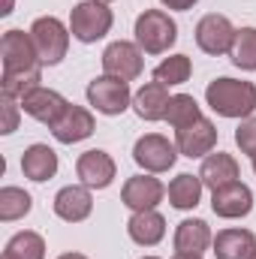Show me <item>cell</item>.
Returning <instances> with one entry per match:
<instances>
[{
	"label": "cell",
	"mask_w": 256,
	"mask_h": 259,
	"mask_svg": "<svg viewBox=\"0 0 256 259\" xmlns=\"http://www.w3.org/2000/svg\"><path fill=\"white\" fill-rule=\"evenodd\" d=\"M205 103L211 106L214 115L229 118V121H244L256 115V84L244 78H229L220 75L214 81H208L205 88Z\"/></svg>",
	"instance_id": "cell-1"
},
{
	"label": "cell",
	"mask_w": 256,
	"mask_h": 259,
	"mask_svg": "<svg viewBox=\"0 0 256 259\" xmlns=\"http://www.w3.org/2000/svg\"><path fill=\"white\" fill-rule=\"evenodd\" d=\"M136 46L145 55H166L178 42V24L166 9H145L136 18Z\"/></svg>",
	"instance_id": "cell-2"
},
{
	"label": "cell",
	"mask_w": 256,
	"mask_h": 259,
	"mask_svg": "<svg viewBox=\"0 0 256 259\" xmlns=\"http://www.w3.org/2000/svg\"><path fill=\"white\" fill-rule=\"evenodd\" d=\"M30 36H33V46H36V55H39V64L42 66H58L69 52V24H64L58 15H39L33 24H30Z\"/></svg>",
	"instance_id": "cell-3"
},
{
	"label": "cell",
	"mask_w": 256,
	"mask_h": 259,
	"mask_svg": "<svg viewBox=\"0 0 256 259\" xmlns=\"http://www.w3.org/2000/svg\"><path fill=\"white\" fill-rule=\"evenodd\" d=\"M115 24V15L106 3H97V0H81L72 6L69 12V33L72 39L91 46V42H100Z\"/></svg>",
	"instance_id": "cell-4"
},
{
	"label": "cell",
	"mask_w": 256,
	"mask_h": 259,
	"mask_svg": "<svg viewBox=\"0 0 256 259\" xmlns=\"http://www.w3.org/2000/svg\"><path fill=\"white\" fill-rule=\"evenodd\" d=\"M88 106L106 118H115V115H124L130 106H133V91H130V81L124 78H115V75H97L91 84H88Z\"/></svg>",
	"instance_id": "cell-5"
},
{
	"label": "cell",
	"mask_w": 256,
	"mask_h": 259,
	"mask_svg": "<svg viewBox=\"0 0 256 259\" xmlns=\"http://www.w3.org/2000/svg\"><path fill=\"white\" fill-rule=\"evenodd\" d=\"M133 160L142 172H151V175H163L175 166L178 160V145L169 142L166 136L160 133H145L142 139H136L133 145Z\"/></svg>",
	"instance_id": "cell-6"
},
{
	"label": "cell",
	"mask_w": 256,
	"mask_h": 259,
	"mask_svg": "<svg viewBox=\"0 0 256 259\" xmlns=\"http://www.w3.org/2000/svg\"><path fill=\"white\" fill-rule=\"evenodd\" d=\"M235 33H238V27H235L226 15L208 12V15H202L199 24H196V46H199V52H205V55H211V58H220V55H229V52H232Z\"/></svg>",
	"instance_id": "cell-7"
},
{
	"label": "cell",
	"mask_w": 256,
	"mask_h": 259,
	"mask_svg": "<svg viewBox=\"0 0 256 259\" xmlns=\"http://www.w3.org/2000/svg\"><path fill=\"white\" fill-rule=\"evenodd\" d=\"M0 64H3V72H27V69L42 66L30 30L24 33V30L12 27V30L3 33V39H0Z\"/></svg>",
	"instance_id": "cell-8"
},
{
	"label": "cell",
	"mask_w": 256,
	"mask_h": 259,
	"mask_svg": "<svg viewBox=\"0 0 256 259\" xmlns=\"http://www.w3.org/2000/svg\"><path fill=\"white\" fill-rule=\"evenodd\" d=\"M142 69H145V52L136 42L115 39V42L106 46V52H103V72L106 75L133 81V78L142 75Z\"/></svg>",
	"instance_id": "cell-9"
},
{
	"label": "cell",
	"mask_w": 256,
	"mask_h": 259,
	"mask_svg": "<svg viewBox=\"0 0 256 259\" xmlns=\"http://www.w3.org/2000/svg\"><path fill=\"white\" fill-rule=\"evenodd\" d=\"M75 175H78V184H84L91 190H106V187H112V181L118 175V166H115L109 151L91 148L75 160Z\"/></svg>",
	"instance_id": "cell-10"
},
{
	"label": "cell",
	"mask_w": 256,
	"mask_h": 259,
	"mask_svg": "<svg viewBox=\"0 0 256 259\" xmlns=\"http://www.w3.org/2000/svg\"><path fill=\"white\" fill-rule=\"evenodd\" d=\"M163 199H166V187L151 172L133 175V178L124 181V187H121V202L127 205L130 211H154Z\"/></svg>",
	"instance_id": "cell-11"
},
{
	"label": "cell",
	"mask_w": 256,
	"mask_h": 259,
	"mask_svg": "<svg viewBox=\"0 0 256 259\" xmlns=\"http://www.w3.org/2000/svg\"><path fill=\"white\" fill-rule=\"evenodd\" d=\"M175 145H178V154L181 157H190V160H205L214 148H217V127L214 121H208L205 115L184 130H175Z\"/></svg>",
	"instance_id": "cell-12"
},
{
	"label": "cell",
	"mask_w": 256,
	"mask_h": 259,
	"mask_svg": "<svg viewBox=\"0 0 256 259\" xmlns=\"http://www.w3.org/2000/svg\"><path fill=\"white\" fill-rule=\"evenodd\" d=\"M211 211L223 220H241L253 211V190L241 181L211 190Z\"/></svg>",
	"instance_id": "cell-13"
},
{
	"label": "cell",
	"mask_w": 256,
	"mask_h": 259,
	"mask_svg": "<svg viewBox=\"0 0 256 259\" xmlns=\"http://www.w3.org/2000/svg\"><path fill=\"white\" fill-rule=\"evenodd\" d=\"M97 130V121H94V112L84 109V106H75L69 103L66 112L52 124V136L61 142V145H78L84 139H91Z\"/></svg>",
	"instance_id": "cell-14"
},
{
	"label": "cell",
	"mask_w": 256,
	"mask_h": 259,
	"mask_svg": "<svg viewBox=\"0 0 256 259\" xmlns=\"http://www.w3.org/2000/svg\"><path fill=\"white\" fill-rule=\"evenodd\" d=\"M55 214L66 220V223H81L91 217L94 211V190L84 187V184H69V187H61L55 193V202H52Z\"/></svg>",
	"instance_id": "cell-15"
},
{
	"label": "cell",
	"mask_w": 256,
	"mask_h": 259,
	"mask_svg": "<svg viewBox=\"0 0 256 259\" xmlns=\"http://www.w3.org/2000/svg\"><path fill=\"white\" fill-rule=\"evenodd\" d=\"M66 106H69V100H66L64 94L52 91V88H36V91H30V94L21 100L24 115L33 118V121H39V124H49V127L64 115Z\"/></svg>",
	"instance_id": "cell-16"
},
{
	"label": "cell",
	"mask_w": 256,
	"mask_h": 259,
	"mask_svg": "<svg viewBox=\"0 0 256 259\" xmlns=\"http://www.w3.org/2000/svg\"><path fill=\"white\" fill-rule=\"evenodd\" d=\"M169 103H172V94H169V88L160 84V81H148V84H142V88L133 94V112H136L142 121H148V124L166 121Z\"/></svg>",
	"instance_id": "cell-17"
},
{
	"label": "cell",
	"mask_w": 256,
	"mask_h": 259,
	"mask_svg": "<svg viewBox=\"0 0 256 259\" xmlns=\"http://www.w3.org/2000/svg\"><path fill=\"white\" fill-rule=\"evenodd\" d=\"M58 151L55 148H49V145H42V142H36V145H30L24 154H21V175L27 178V181H33V184H46V181H52L55 175H58Z\"/></svg>",
	"instance_id": "cell-18"
},
{
	"label": "cell",
	"mask_w": 256,
	"mask_h": 259,
	"mask_svg": "<svg viewBox=\"0 0 256 259\" xmlns=\"http://www.w3.org/2000/svg\"><path fill=\"white\" fill-rule=\"evenodd\" d=\"M238 175H241V166H238V160L232 157V154H226V151H211L205 160H202V166H199V178H202V184L208 187V190H217V187H226V184H232V181H238Z\"/></svg>",
	"instance_id": "cell-19"
},
{
	"label": "cell",
	"mask_w": 256,
	"mask_h": 259,
	"mask_svg": "<svg viewBox=\"0 0 256 259\" xmlns=\"http://www.w3.org/2000/svg\"><path fill=\"white\" fill-rule=\"evenodd\" d=\"M214 256L217 259H253L256 253V235L250 229L229 226L214 235Z\"/></svg>",
	"instance_id": "cell-20"
},
{
	"label": "cell",
	"mask_w": 256,
	"mask_h": 259,
	"mask_svg": "<svg viewBox=\"0 0 256 259\" xmlns=\"http://www.w3.org/2000/svg\"><path fill=\"white\" fill-rule=\"evenodd\" d=\"M127 235L139 247H157L166 238V217L154 208V211H133L127 220Z\"/></svg>",
	"instance_id": "cell-21"
},
{
	"label": "cell",
	"mask_w": 256,
	"mask_h": 259,
	"mask_svg": "<svg viewBox=\"0 0 256 259\" xmlns=\"http://www.w3.org/2000/svg\"><path fill=\"white\" fill-rule=\"evenodd\" d=\"M172 244H175V253H196V256H202L214 244L211 226L205 220H199V217H187V220H181L175 226Z\"/></svg>",
	"instance_id": "cell-22"
},
{
	"label": "cell",
	"mask_w": 256,
	"mask_h": 259,
	"mask_svg": "<svg viewBox=\"0 0 256 259\" xmlns=\"http://www.w3.org/2000/svg\"><path fill=\"white\" fill-rule=\"evenodd\" d=\"M202 190H205V184H202L199 175L181 172V175H175V178L169 181L166 196H169V205H172V208H178V211H193V208L202 202Z\"/></svg>",
	"instance_id": "cell-23"
},
{
	"label": "cell",
	"mask_w": 256,
	"mask_h": 259,
	"mask_svg": "<svg viewBox=\"0 0 256 259\" xmlns=\"http://www.w3.org/2000/svg\"><path fill=\"white\" fill-rule=\"evenodd\" d=\"M3 259H46V238L33 229L15 232L3 247Z\"/></svg>",
	"instance_id": "cell-24"
},
{
	"label": "cell",
	"mask_w": 256,
	"mask_h": 259,
	"mask_svg": "<svg viewBox=\"0 0 256 259\" xmlns=\"http://www.w3.org/2000/svg\"><path fill=\"white\" fill-rule=\"evenodd\" d=\"M193 75V61L187 55H169L154 66V81L166 84V88H178L184 81H190Z\"/></svg>",
	"instance_id": "cell-25"
},
{
	"label": "cell",
	"mask_w": 256,
	"mask_h": 259,
	"mask_svg": "<svg viewBox=\"0 0 256 259\" xmlns=\"http://www.w3.org/2000/svg\"><path fill=\"white\" fill-rule=\"evenodd\" d=\"M0 88H3V97H12V100L21 103L30 91L42 88V66L27 69V72H3L0 75Z\"/></svg>",
	"instance_id": "cell-26"
},
{
	"label": "cell",
	"mask_w": 256,
	"mask_h": 259,
	"mask_svg": "<svg viewBox=\"0 0 256 259\" xmlns=\"http://www.w3.org/2000/svg\"><path fill=\"white\" fill-rule=\"evenodd\" d=\"M202 118V106L196 103V97L190 94H172V103H169V112H166V124L172 130H184L196 124Z\"/></svg>",
	"instance_id": "cell-27"
},
{
	"label": "cell",
	"mask_w": 256,
	"mask_h": 259,
	"mask_svg": "<svg viewBox=\"0 0 256 259\" xmlns=\"http://www.w3.org/2000/svg\"><path fill=\"white\" fill-rule=\"evenodd\" d=\"M30 208H33V199H30L27 190L12 187V184L0 190V220H3V223H15V220L27 217Z\"/></svg>",
	"instance_id": "cell-28"
},
{
	"label": "cell",
	"mask_w": 256,
	"mask_h": 259,
	"mask_svg": "<svg viewBox=\"0 0 256 259\" xmlns=\"http://www.w3.org/2000/svg\"><path fill=\"white\" fill-rule=\"evenodd\" d=\"M229 61L244 72H256V27H241L235 33Z\"/></svg>",
	"instance_id": "cell-29"
},
{
	"label": "cell",
	"mask_w": 256,
	"mask_h": 259,
	"mask_svg": "<svg viewBox=\"0 0 256 259\" xmlns=\"http://www.w3.org/2000/svg\"><path fill=\"white\" fill-rule=\"evenodd\" d=\"M235 145H238V151L247 154L250 160L256 157V115L244 118V121L238 124V130H235Z\"/></svg>",
	"instance_id": "cell-30"
},
{
	"label": "cell",
	"mask_w": 256,
	"mask_h": 259,
	"mask_svg": "<svg viewBox=\"0 0 256 259\" xmlns=\"http://www.w3.org/2000/svg\"><path fill=\"white\" fill-rule=\"evenodd\" d=\"M0 106H3V127H0V133L9 136V133L18 130V118H21L24 109H21V103L12 100V97H0Z\"/></svg>",
	"instance_id": "cell-31"
},
{
	"label": "cell",
	"mask_w": 256,
	"mask_h": 259,
	"mask_svg": "<svg viewBox=\"0 0 256 259\" xmlns=\"http://www.w3.org/2000/svg\"><path fill=\"white\" fill-rule=\"evenodd\" d=\"M166 9H175V12H187V9H193L199 0H160Z\"/></svg>",
	"instance_id": "cell-32"
},
{
	"label": "cell",
	"mask_w": 256,
	"mask_h": 259,
	"mask_svg": "<svg viewBox=\"0 0 256 259\" xmlns=\"http://www.w3.org/2000/svg\"><path fill=\"white\" fill-rule=\"evenodd\" d=\"M58 259H88V256L84 253H61Z\"/></svg>",
	"instance_id": "cell-33"
},
{
	"label": "cell",
	"mask_w": 256,
	"mask_h": 259,
	"mask_svg": "<svg viewBox=\"0 0 256 259\" xmlns=\"http://www.w3.org/2000/svg\"><path fill=\"white\" fill-rule=\"evenodd\" d=\"M172 259H202V256H196V253H175Z\"/></svg>",
	"instance_id": "cell-34"
},
{
	"label": "cell",
	"mask_w": 256,
	"mask_h": 259,
	"mask_svg": "<svg viewBox=\"0 0 256 259\" xmlns=\"http://www.w3.org/2000/svg\"><path fill=\"white\" fill-rule=\"evenodd\" d=\"M0 12H3V15H9V12H12V0H6V6H3Z\"/></svg>",
	"instance_id": "cell-35"
},
{
	"label": "cell",
	"mask_w": 256,
	"mask_h": 259,
	"mask_svg": "<svg viewBox=\"0 0 256 259\" xmlns=\"http://www.w3.org/2000/svg\"><path fill=\"white\" fill-rule=\"evenodd\" d=\"M97 3H106V6H109V3H112V0H97Z\"/></svg>",
	"instance_id": "cell-36"
},
{
	"label": "cell",
	"mask_w": 256,
	"mask_h": 259,
	"mask_svg": "<svg viewBox=\"0 0 256 259\" xmlns=\"http://www.w3.org/2000/svg\"><path fill=\"white\" fill-rule=\"evenodd\" d=\"M142 259H160V256H142Z\"/></svg>",
	"instance_id": "cell-37"
},
{
	"label": "cell",
	"mask_w": 256,
	"mask_h": 259,
	"mask_svg": "<svg viewBox=\"0 0 256 259\" xmlns=\"http://www.w3.org/2000/svg\"><path fill=\"white\" fill-rule=\"evenodd\" d=\"M253 172H256V157H253Z\"/></svg>",
	"instance_id": "cell-38"
},
{
	"label": "cell",
	"mask_w": 256,
	"mask_h": 259,
	"mask_svg": "<svg viewBox=\"0 0 256 259\" xmlns=\"http://www.w3.org/2000/svg\"><path fill=\"white\" fill-rule=\"evenodd\" d=\"M253 259H256V253H253Z\"/></svg>",
	"instance_id": "cell-39"
}]
</instances>
